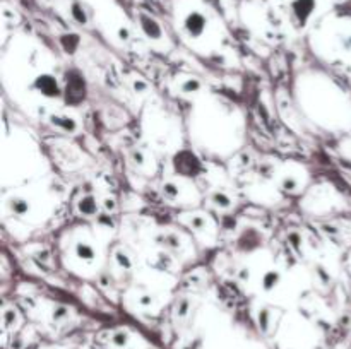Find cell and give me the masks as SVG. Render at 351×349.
<instances>
[{
  "instance_id": "obj_4",
  "label": "cell",
  "mask_w": 351,
  "mask_h": 349,
  "mask_svg": "<svg viewBox=\"0 0 351 349\" xmlns=\"http://www.w3.org/2000/svg\"><path fill=\"white\" fill-rule=\"evenodd\" d=\"M185 24H187L189 33L194 34V36H197V34H201L202 29H204L206 21L199 12H192L191 16L187 17V21H185Z\"/></svg>"
},
{
  "instance_id": "obj_2",
  "label": "cell",
  "mask_w": 351,
  "mask_h": 349,
  "mask_svg": "<svg viewBox=\"0 0 351 349\" xmlns=\"http://www.w3.org/2000/svg\"><path fill=\"white\" fill-rule=\"evenodd\" d=\"M175 168H177L182 174H185V177H194V174L199 173V170H201V163H199L197 157H195L194 154L184 151V153H180L175 157Z\"/></svg>"
},
{
  "instance_id": "obj_3",
  "label": "cell",
  "mask_w": 351,
  "mask_h": 349,
  "mask_svg": "<svg viewBox=\"0 0 351 349\" xmlns=\"http://www.w3.org/2000/svg\"><path fill=\"white\" fill-rule=\"evenodd\" d=\"M34 86H36L38 91H41L47 96L58 94V84L57 81H55V77H51V75H40V77L36 79V82H34Z\"/></svg>"
},
{
  "instance_id": "obj_5",
  "label": "cell",
  "mask_w": 351,
  "mask_h": 349,
  "mask_svg": "<svg viewBox=\"0 0 351 349\" xmlns=\"http://www.w3.org/2000/svg\"><path fill=\"white\" fill-rule=\"evenodd\" d=\"M314 10V0H295L293 12L300 21H305Z\"/></svg>"
},
{
  "instance_id": "obj_1",
  "label": "cell",
  "mask_w": 351,
  "mask_h": 349,
  "mask_svg": "<svg viewBox=\"0 0 351 349\" xmlns=\"http://www.w3.org/2000/svg\"><path fill=\"white\" fill-rule=\"evenodd\" d=\"M86 96V84L77 72H69L67 74V86H65V99L71 105H77L84 99Z\"/></svg>"
},
{
  "instance_id": "obj_6",
  "label": "cell",
  "mask_w": 351,
  "mask_h": 349,
  "mask_svg": "<svg viewBox=\"0 0 351 349\" xmlns=\"http://www.w3.org/2000/svg\"><path fill=\"white\" fill-rule=\"evenodd\" d=\"M77 252H79V255L84 257V259H91V255H93V250L86 245H79Z\"/></svg>"
}]
</instances>
